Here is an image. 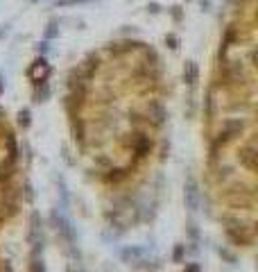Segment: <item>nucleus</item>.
Wrapping results in <instances>:
<instances>
[{"instance_id": "423d86ee", "label": "nucleus", "mask_w": 258, "mask_h": 272, "mask_svg": "<svg viewBox=\"0 0 258 272\" xmlns=\"http://www.w3.org/2000/svg\"><path fill=\"white\" fill-rule=\"evenodd\" d=\"M84 3H93V0H54L57 7H70V5H84Z\"/></svg>"}, {"instance_id": "39448f33", "label": "nucleus", "mask_w": 258, "mask_h": 272, "mask_svg": "<svg viewBox=\"0 0 258 272\" xmlns=\"http://www.w3.org/2000/svg\"><path fill=\"white\" fill-rule=\"evenodd\" d=\"M30 272H46V265H43V259L39 254H32V263H30Z\"/></svg>"}, {"instance_id": "7ed1b4c3", "label": "nucleus", "mask_w": 258, "mask_h": 272, "mask_svg": "<svg viewBox=\"0 0 258 272\" xmlns=\"http://www.w3.org/2000/svg\"><path fill=\"white\" fill-rule=\"evenodd\" d=\"M54 220H57V229L64 234L66 241L73 243L75 241V234H73V225H70V220H66V218L59 216V213H54Z\"/></svg>"}, {"instance_id": "20e7f679", "label": "nucleus", "mask_w": 258, "mask_h": 272, "mask_svg": "<svg viewBox=\"0 0 258 272\" xmlns=\"http://www.w3.org/2000/svg\"><path fill=\"white\" fill-rule=\"evenodd\" d=\"M184 80L188 82L190 86H195V84H197V80H200V68H197V64H195V62H186Z\"/></svg>"}, {"instance_id": "1a4fd4ad", "label": "nucleus", "mask_w": 258, "mask_h": 272, "mask_svg": "<svg viewBox=\"0 0 258 272\" xmlns=\"http://www.w3.org/2000/svg\"><path fill=\"white\" fill-rule=\"evenodd\" d=\"M0 93H3V84H0Z\"/></svg>"}, {"instance_id": "6e6552de", "label": "nucleus", "mask_w": 258, "mask_h": 272, "mask_svg": "<svg viewBox=\"0 0 258 272\" xmlns=\"http://www.w3.org/2000/svg\"><path fill=\"white\" fill-rule=\"evenodd\" d=\"M184 272H200V265H197V263H188V268H186Z\"/></svg>"}, {"instance_id": "f03ea898", "label": "nucleus", "mask_w": 258, "mask_h": 272, "mask_svg": "<svg viewBox=\"0 0 258 272\" xmlns=\"http://www.w3.org/2000/svg\"><path fill=\"white\" fill-rule=\"evenodd\" d=\"M184 198H186V206H188L190 211H197L200 209V190H197V182L193 177L186 182V193H184Z\"/></svg>"}, {"instance_id": "f257e3e1", "label": "nucleus", "mask_w": 258, "mask_h": 272, "mask_svg": "<svg viewBox=\"0 0 258 272\" xmlns=\"http://www.w3.org/2000/svg\"><path fill=\"white\" fill-rule=\"evenodd\" d=\"M27 75H30V80L34 82V84H43L46 77L50 75V66H48V62L41 57V59H36L30 68H27Z\"/></svg>"}, {"instance_id": "0eeeda50", "label": "nucleus", "mask_w": 258, "mask_h": 272, "mask_svg": "<svg viewBox=\"0 0 258 272\" xmlns=\"http://www.w3.org/2000/svg\"><path fill=\"white\" fill-rule=\"evenodd\" d=\"M18 118H21V125H23V127H27V125H30V111H27V109L18 113Z\"/></svg>"}, {"instance_id": "9d476101", "label": "nucleus", "mask_w": 258, "mask_h": 272, "mask_svg": "<svg viewBox=\"0 0 258 272\" xmlns=\"http://www.w3.org/2000/svg\"><path fill=\"white\" fill-rule=\"evenodd\" d=\"M32 3H39V0H32Z\"/></svg>"}]
</instances>
